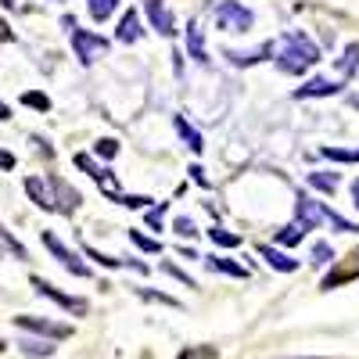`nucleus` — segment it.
<instances>
[{
    "label": "nucleus",
    "instance_id": "1a4fd4ad",
    "mask_svg": "<svg viewBox=\"0 0 359 359\" xmlns=\"http://www.w3.org/2000/svg\"><path fill=\"white\" fill-rule=\"evenodd\" d=\"M15 327H22V331H29V334L50 338V341H65V338H72V327H69V323L43 320V316H15Z\"/></svg>",
    "mask_w": 359,
    "mask_h": 359
},
{
    "label": "nucleus",
    "instance_id": "7ed1b4c3",
    "mask_svg": "<svg viewBox=\"0 0 359 359\" xmlns=\"http://www.w3.org/2000/svg\"><path fill=\"white\" fill-rule=\"evenodd\" d=\"M69 36H72V54H76L79 65H94V62H101V57L111 50V40L97 36L94 29H72Z\"/></svg>",
    "mask_w": 359,
    "mask_h": 359
},
{
    "label": "nucleus",
    "instance_id": "f3484780",
    "mask_svg": "<svg viewBox=\"0 0 359 359\" xmlns=\"http://www.w3.org/2000/svg\"><path fill=\"white\" fill-rule=\"evenodd\" d=\"M25 194H29V201H33L36 208H43V212H54L50 187H47L43 176H25Z\"/></svg>",
    "mask_w": 359,
    "mask_h": 359
},
{
    "label": "nucleus",
    "instance_id": "c03bdc74",
    "mask_svg": "<svg viewBox=\"0 0 359 359\" xmlns=\"http://www.w3.org/2000/svg\"><path fill=\"white\" fill-rule=\"evenodd\" d=\"M284 359H323V355H284Z\"/></svg>",
    "mask_w": 359,
    "mask_h": 359
},
{
    "label": "nucleus",
    "instance_id": "423d86ee",
    "mask_svg": "<svg viewBox=\"0 0 359 359\" xmlns=\"http://www.w3.org/2000/svg\"><path fill=\"white\" fill-rule=\"evenodd\" d=\"M47 180V187H50V201H54V212H62V216H72L76 208L83 205V194L69 184V180H62L57 172L43 176Z\"/></svg>",
    "mask_w": 359,
    "mask_h": 359
},
{
    "label": "nucleus",
    "instance_id": "412c9836",
    "mask_svg": "<svg viewBox=\"0 0 359 359\" xmlns=\"http://www.w3.org/2000/svg\"><path fill=\"white\" fill-rule=\"evenodd\" d=\"M306 180H309V187L320 191V194H334L338 191V172H327L323 169V172H309Z\"/></svg>",
    "mask_w": 359,
    "mask_h": 359
},
{
    "label": "nucleus",
    "instance_id": "f257e3e1",
    "mask_svg": "<svg viewBox=\"0 0 359 359\" xmlns=\"http://www.w3.org/2000/svg\"><path fill=\"white\" fill-rule=\"evenodd\" d=\"M320 57H323V50H320L316 40H309L302 29H287V33L277 40L273 65H277V72H284V76H306L309 69L320 65Z\"/></svg>",
    "mask_w": 359,
    "mask_h": 359
},
{
    "label": "nucleus",
    "instance_id": "473e14b6",
    "mask_svg": "<svg viewBox=\"0 0 359 359\" xmlns=\"http://www.w3.org/2000/svg\"><path fill=\"white\" fill-rule=\"evenodd\" d=\"M94 155L104 158V162H111V158L118 155V140H115V137H101V140L94 144Z\"/></svg>",
    "mask_w": 359,
    "mask_h": 359
},
{
    "label": "nucleus",
    "instance_id": "9b49d317",
    "mask_svg": "<svg viewBox=\"0 0 359 359\" xmlns=\"http://www.w3.org/2000/svg\"><path fill=\"white\" fill-rule=\"evenodd\" d=\"M341 86H345V83H338V79L313 76V79H306L302 86L294 90V101H309V97H334V94H341Z\"/></svg>",
    "mask_w": 359,
    "mask_h": 359
},
{
    "label": "nucleus",
    "instance_id": "37998d69",
    "mask_svg": "<svg viewBox=\"0 0 359 359\" xmlns=\"http://www.w3.org/2000/svg\"><path fill=\"white\" fill-rule=\"evenodd\" d=\"M180 255H184V259H191V262H194V259H201V255H198L194 248H180Z\"/></svg>",
    "mask_w": 359,
    "mask_h": 359
},
{
    "label": "nucleus",
    "instance_id": "393cba45",
    "mask_svg": "<svg viewBox=\"0 0 359 359\" xmlns=\"http://www.w3.org/2000/svg\"><path fill=\"white\" fill-rule=\"evenodd\" d=\"M133 294L144 298V302H158V306H169V309H184L172 294H162V291H151V287H133Z\"/></svg>",
    "mask_w": 359,
    "mask_h": 359
},
{
    "label": "nucleus",
    "instance_id": "a18cd8bd",
    "mask_svg": "<svg viewBox=\"0 0 359 359\" xmlns=\"http://www.w3.org/2000/svg\"><path fill=\"white\" fill-rule=\"evenodd\" d=\"M0 4H4V8H18V0H0Z\"/></svg>",
    "mask_w": 359,
    "mask_h": 359
},
{
    "label": "nucleus",
    "instance_id": "cd10ccee",
    "mask_svg": "<svg viewBox=\"0 0 359 359\" xmlns=\"http://www.w3.org/2000/svg\"><path fill=\"white\" fill-rule=\"evenodd\" d=\"M130 241H133L140 252H147V255H158V252H162L158 237H147V233H140V230H130Z\"/></svg>",
    "mask_w": 359,
    "mask_h": 359
},
{
    "label": "nucleus",
    "instance_id": "6ab92c4d",
    "mask_svg": "<svg viewBox=\"0 0 359 359\" xmlns=\"http://www.w3.org/2000/svg\"><path fill=\"white\" fill-rule=\"evenodd\" d=\"M208 269H216V273H226V277H237V280H245L248 277V269L245 266H237L233 259H223V255H201Z\"/></svg>",
    "mask_w": 359,
    "mask_h": 359
},
{
    "label": "nucleus",
    "instance_id": "2f4dec72",
    "mask_svg": "<svg viewBox=\"0 0 359 359\" xmlns=\"http://www.w3.org/2000/svg\"><path fill=\"white\" fill-rule=\"evenodd\" d=\"M22 104H25V108H36V111H50V97L40 94V90H25V94H22Z\"/></svg>",
    "mask_w": 359,
    "mask_h": 359
},
{
    "label": "nucleus",
    "instance_id": "dca6fc26",
    "mask_svg": "<svg viewBox=\"0 0 359 359\" xmlns=\"http://www.w3.org/2000/svg\"><path fill=\"white\" fill-rule=\"evenodd\" d=\"M255 255L259 259H266L269 266L277 269V273H294L298 269V259H291L284 248H277V245H255Z\"/></svg>",
    "mask_w": 359,
    "mask_h": 359
},
{
    "label": "nucleus",
    "instance_id": "f704fd0d",
    "mask_svg": "<svg viewBox=\"0 0 359 359\" xmlns=\"http://www.w3.org/2000/svg\"><path fill=\"white\" fill-rule=\"evenodd\" d=\"M313 262H316V266H331V262H334V248L327 245V241H316V245H313Z\"/></svg>",
    "mask_w": 359,
    "mask_h": 359
},
{
    "label": "nucleus",
    "instance_id": "6e6552de",
    "mask_svg": "<svg viewBox=\"0 0 359 359\" xmlns=\"http://www.w3.org/2000/svg\"><path fill=\"white\" fill-rule=\"evenodd\" d=\"M140 11H144L147 22H151V29L158 36H165V40L176 36V15H172V8L165 4V0H140Z\"/></svg>",
    "mask_w": 359,
    "mask_h": 359
},
{
    "label": "nucleus",
    "instance_id": "f8f14e48",
    "mask_svg": "<svg viewBox=\"0 0 359 359\" xmlns=\"http://www.w3.org/2000/svg\"><path fill=\"white\" fill-rule=\"evenodd\" d=\"M137 40H144V25H140V11L137 8H130L123 18H118V25H115V43H137Z\"/></svg>",
    "mask_w": 359,
    "mask_h": 359
},
{
    "label": "nucleus",
    "instance_id": "20e7f679",
    "mask_svg": "<svg viewBox=\"0 0 359 359\" xmlns=\"http://www.w3.org/2000/svg\"><path fill=\"white\" fill-rule=\"evenodd\" d=\"M252 25H255V11L245 8L241 0H223L216 8V29H223V33H252Z\"/></svg>",
    "mask_w": 359,
    "mask_h": 359
},
{
    "label": "nucleus",
    "instance_id": "7c9ffc66",
    "mask_svg": "<svg viewBox=\"0 0 359 359\" xmlns=\"http://www.w3.org/2000/svg\"><path fill=\"white\" fill-rule=\"evenodd\" d=\"M169 230H172L176 237H198V233H201V230H198V223H194L191 216H176Z\"/></svg>",
    "mask_w": 359,
    "mask_h": 359
},
{
    "label": "nucleus",
    "instance_id": "72a5a7b5",
    "mask_svg": "<svg viewBox=\"0 0 359 359\" xmlns=\"http://www.w3.org/2000/svg\"><path fill=\"white\" fill-rule=\"evenodd\" d=\"M162 273H165V277H172V280H180V284H184V287H191V291H198V280H194V277H187L184 269H180V266H172V262H162Z\"/></svg>",
    "mask_w": 359,
    "mask_h": 359
},
{
    "label": "nucleus",
    "instance_id": "a19ab883",
    "mask_svg": "<svg viewBox=\"0 0 359 359\" xmlns=\"http://www.w3.org/2000/svg\"><path fill=\"white\" fill-rule=\"evenodd\" d=\"M348 194H352V205L359 208V180H352V184H348Z\"/></svg>",
    "mask_w": 359,
    "mask_h": 359
},
{
    "label": "nucleus",
    "instance_id": "4be33fe9",
    "mask_svg": "<svg viewBox=\"0 0 359 359\" xmlns=\"http://www.w3.org/2000/svg\"><path fill=\"white\" fill-rule=\"evenodd\" d=\"M306 237V230L298 226V223H287V226H280L277 233H273V241H277V248H294L298 241Z\"/></svg>",
    "mask_w": 359,
    "mask_h": 359
},
{
    "label": "nucleus",
    "instance_id": "c756f323",
    "mask_svg": "<svg viewBox=\"0 0 359 359\" xmlns=\"http://www.w3.org/2000/svg\"><path fill=\"white\" fill-rule=\"evenodd\" d=\"M0 245H4L15 259H29V252H25V245L18 241V237H11V230L8 226H0Z\"/></svg>",
    "mask_w": 359,
    "mask_h": 359
},
{
    "label": "nucleus",
    "instance_id": "b1692460",
    "mask_svg": "<svg viewBox=\"0 0 359 359\" xmlns=\"http://www.w3.org/2000/svg\"><path fill=\"white\" fill-rule=\"evenodd\" d=\"M165 208H169V201H155V208H144V223H147V230H155V233L165 230Z\"/></svg>",
    "mask_w": 359,
    "mask_h": 359
},
{
    "label": "nucleus",
    "instance_id": "bb28decb",
    "mask_svg": "<svg viewBox=\"0 0 359 359\" xmlns=\"http://www.w3.org/2000/svg\"><path fill=\"white\" fill-rule=\"evenodd\" d=\"M208 241L219 245V248H237V245H241V237L230 233V230H223V226H208Z\"/></svg>",
    "mask_w": 359,
    "mask_h": 359
},
{
    "label": "nucleus",
    "instance_id": "aec40b11",
    "mask_svg": "<svg viewBox=\"0 0 359 359\" xmlns=\"http://www.w3.org/2000/svg\"><path fill=\"white\" fill-rule=\"evenodd\" d=\"M54 352H57V345L50 338H22V355H29V359H47Z\"/></svg>",
    "mask_w": 359,
    "mask_h": 359
},
{
    "label": "nucleus",
    "instance_id": "a878e982",
    "mask_svg": "<svg viewBox=\"0 0 359 359\" xmlns=\"http://www.w3.org/2000/svg\"><path fill=\"white\" fill-rule=\"evenodd\" d=\"M320 155L331 158V162H345V165L359 162V151H352V147H320Z\"/></svg>",
    "mask_w": 359,
    "mask_h": 359
},
{
    "label": "nucleus",
    "instance_id": "ddd939ff",
    "mask_svg": "<svg viewBox=\"0 0 359 359\" xmlns=\"http://www.w3.org/2000/svg\"><path fill=\"white\" fill-rule=\"evenodd\" d=\"M352 259H355V262H338V266L331 269V273H327V277L320 280V291H334L338 284L355 280V277H359V248L352 252Z\"/></svg>",
    "mask_w": 359,
    "mask_h": 359
},
{
    "label": "nucleus",
    "instance_id": "0eeeda50",
    "mask_svg": "<svg viewBox=\"0 0 359 359\" xmlns=\"http://www.w3.org/2000/svg\"><path fill=\"white\" fill-rule=\"evenodd\" d=\"M29 284L36 287V294H43V298H50L54 306H62L65 313H72V316H86L90 313V302L86 298H76V294H65V291H57L50 280H43V277H29Z\"/></svg>",
    "mask_w": 359,
    "mask_h": 359
},
{
    "label": "nucleus",
    "instance_id": "79ce46f5",
    "mask_svg": "<svg viewBox=\"0 0 359 359\" xmlns=\"http://www.w3.org/2000/svg\"><path fill=\"white\" fill-rule=\"evenodd\" d=\"M8 118H11V108H8L4 101H0V123H8Z\"/></svg>",
    "mask_w": 359,
    "mask_h": 359
},
{
    "label": "nucleus",
    "instance_id": "58836bf2",
    "mask_svg": "<svg viewBox=\"0 0 359 359\" xmlns=\"http://www.w3.org/2000/svg\"><path fill=\"white\" fill-rule=\"evenodd\" d=\"M11 40H15L11 25H8V22H0V43H11Z\"/></svg>",
    "mask_w": 359,
    "mask_h": 359
},
{
    "label": "nucleus",
    "instance_id": "9d476101",
    "mask_svg": "<svg viewBox=\"0 0 359 359\" xmlns=\"http://www.w3.org/2000/svg\"><path fill=\"white\" fill-rule=\"evenodd\" d=\"M273 50H277V43L266 40V43H259V47H252V50L223 47V57H226L230 69H252V65H259V62H269V57H273Z\"/></svg>",
    "mask_w": 359,
    "mask_h": 359
},
{
    "label": "nucleus",
    "instance_id": "4c0bfd02",
    "mask_svg": "<svg viewBox=\"0 0 359 359\" xmlns=\"http://www.w3.org/2000/svg\"><path fill=\"white\" fill-rule=\"evenodd\" d=\"M18 165V158L11 155V151H4V147H0V169H4V172H11Z\"/></svg>",
    "mask_w": 359,
    "mask_h": 359
},
{
    "label": "nucleus",
    "instance_id": "e433bc0d",
    "mask_svg": "<svg viewBox=\"0 0 359 359\" xmlns=\"http://www.w3.org/2000/svg\"><path fill=\"white\" fill-rule=\"evenodd\" d=\"M187 172H191V180H194V184H198V187H205V191H208V187H212V184H208V176H205V169H201L198 162H194V165H191Z\"/></svg>",
    "mask_w": 359,
    "mask_h": 359
},
{
    "label": "nucleus",
    "instance_id": "c85d7f7f",
    "mask_svg": "<svg viewBox=\"0 0 359 359\" xmlns=\"http://www.w3.org/2000/svg\"><path fill=\"white\" fill-rule=\"evenodd\" d=\"M111 201H118V205H126V208H137V212H144V208H151L155 198H147V194H111Z\"/></svg>",
    "mask_w": 359,
    "mask_h": 359
},
{
    "label": "nucleus",
    "instance_id": "a211bd4d",
    "mask_svg": "<svg viewBox=\"0 0 359 359\" xmlns=\"http://www.w3.org/2000/svg\"><path fill=\"white\" fill-rule=\"evenodd\" d=\"M334 65L341 72V83H348L355 72H359V43H345V50L334 57Z\"/></svg>",
    "mask_w": 359,
    "mask_h": 359
},
{
    "label": "nucleus",
    "instance_id": "49530a36",
    "mask_svg": "<svg viewBox=\"0 0 359 359\" xmlns=\"http://www.w3.org/2000/svg\"><path fill=\"white\" fill-rule=\"evenodd\" d=\"M4 348H8V341H0V352H4Z\"/></svg>",
    "mask_w": 359,
    "mask_h": 359
},
{
    "label": "nucleus",
    "instance_id": "de8ad7c7",
    "mask_svg": "<svg viewBox=\"0 0 359 359\" xmlns=\"http://www.w3.org/2000/svg\"><path fill=\"white\" fill-rule=\"evenodd\" d=\"M57 4H62V0H57Z\"/></svg>",
    "mask_w": 359,
    "mask_h": 359
},
{
    "label": "nucleus",
    "instance_id": "2eb2a0df",
    "mask_svg": "<svg viewBox=\"0 0 359 359\" xmlns=\"http://www.w3.org/2000/svg\"><path fill=\"white\" fill-rule=\"evenodd\" d=\"M187 57L194 65H208L212 57H208V47H205V36H201V22L191 18L187 22Z\"/></svg>",
    "mask_w": 359,
    "mask_h": 359
},
{
    "label": "nucleus",
    "instance_id": "39448f33",
    "mask_svg": "<svg viewBox=\"0 0 359 359\" xmlns=\"http://www.w3.org/2000/svg\"><path fill=\"white\" fill-rule=\"evenodd\" d=\"M43 248L57 259V262H62L65 269H69V273L72 277H90V273H94V269H90V262H83L65 241H57V237H54V230H43Z\"/></svg>",
    "mask_w": 359,
    "mask_h": 359
},
{
    "label": "nucleus",
    "instance_id": "c9c22d12",
    "mask_svg": "<svg viewBox=\"0 0 359 359\" xmlns=\"http://www.w3.org/2000/svg\"><path fill=\"white\" fill-rule=\"evenodd\" d=\"M219 352H216V345H201V348H184L176 359H216Z\"/></svg>",
    "mask_w": 359,
    "mask_h": 359
},
{
    "label": "nucleus",
    "instance_id": "4468645a",
    "mask_svg": "<svg viewBox=\"0 0 359 359\" xmlns=\"http://www.w3.org/2000/svg\"><path fill=\"white\" fill-rule=\"evenodd\" d=\"M172 130H176V137H180V140H184L187 151H194V155H201V151H205V137L187 123V115H184V111H172Z\"/></svg>",
    "mask_w": 359,
    "mask_h": 359
},
{
    "label": "nucleus",
    "instance_id": "ea45409f",
    "mask_svg": "<svg viewBox=\"0 0 359 359\" xmlns=\"http://www.w3.org/2000/svg\"><path fill=\"white\" fill-rule=\"evenodd\" d=\"M172 72H176V76H184V57H180L176 50H172Z\"/></svg>",
    "mask_w": 359,
    "mask_h": 359
},
{
    "label": "nucleus",
    "instance_id": "f03ea898",
    "mask_svg": "<svg viewBox=\"0 0 359 359\" xmlns=\"http://www.w3.org/2000/svg\"><path fill=\"white\" fill-rule=\"evenodd\" d=\"M294 223L302 226L306 233H309V230H323V226H331V230H338V233H359V223L338 216L327 201H316V198H309V194H294Z\"/></svg>",
    "mask_w": 359,
    "mask_h": 359
},
{
    "label": "nucleus",
    "instance_id": "5701e85b",
    "mask_svg": "<svg viewBox=\"0 0 359 359\" xmlns=\"http://www.w3.org/2000/svg\"><path fill=\"white\" fill-rule=\"evenodd\" d=\"M118 4H123V0H86V11H90V18H94V22H108Z\"/></svg>",
    "mask_w": 359,
    "mask_h": 359
}]
</instances>
